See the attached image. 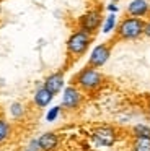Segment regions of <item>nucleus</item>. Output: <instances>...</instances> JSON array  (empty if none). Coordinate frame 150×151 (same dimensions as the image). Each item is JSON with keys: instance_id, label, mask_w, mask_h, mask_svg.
Instances as JSON below:
<instances>
[{"instance_id": "obj_1", "label": "nucleus", "mask_w": 150, "mask_h": 151, "mask_svg": "<svg viewBox=\"0 0 150 151\" xmlns=\"http://www.w3.org/2000/svg\"><path fill=\"white\" fill-rule=\"evenodd\" d=\"M104 83V76L103 73L98 68H93V67H85L82 68L77 75L72 80V85L77 86L82 93H93L96 89H100Z\"/></svg>"}, {"instance_id": "obj_2", "label": "nucleus", "mask_w": 150, "mask_h": 151, "mask_svg": "<svg viewBox=\"0 0 150 151\" xmlns=\"http://www.w3.org/2000/svg\"><path fill=\"white\" fill-rule=\"evenodd\" d=\"M145 23L142 18H134V17H126L119 21L116 26V36L114 41H134L143 36Z\"/></svg>"}, {"instance_id": "obj_3", "label": "nucleus", "mask_w": 150, "mask_h": 151, "mask_svg": "<svg viewBox=\"0 0 150 151\" xmlns=\"http://www.w3.org/2000/svg\"><path fill=\"white\" fill-rule=\"evenodd\" d=\"M91 41H93V36L82 29H75L74 33L68 36L67 39V54L72 59H80L85 52L88 50Z\"/></svg>"}, {"instance_id": "obj_4", "label": "nucleus", "mask_w": 150, "mask_h": 151, "mask_svg": "<svg viewBox=\"0 0 150 151\" xmlns=\"http://www.w3.org/2000/svg\"><path fill=\"white\" fill-rule=\"evenodd\" d=\"M103 23V13L100 8H91V10L85 12L80 18H78V29L85 31V33L93 36L96 29Z\"/></svg>"}, {"instance_id": "obj_5", "label": "nucleus", "mask_w": 150, "mask_h": 151, "mask_svg": "<svg viewBox=\"0 0 150 151\" xmlns=\"http://www.w3.org/2000/svg\"><path fill=\"white\" fill-rule=\"evenodd\" d=\"M82 102H83V93L74 85L65 86L62 93V107L67 111H75L82 106Z\"/></svg>"}, {"instance_id": "obj_6", "label": "nucleus", "mask_w": 150, "mask_h": 151, "mask_svg": "<svg viewBox=\"0 0 150 151\" xmlns=\"http://www.w3.org/2000/svg\"><path fill=\"white\" fill-rule=\"evenodd\" d=\"M111 57V42H101L91 50V55L88 59V67L101 68Z\"/></svg>"}, {"instance_id": "obj_7", "label": "nucleus", "mask_w": 150, "mask_h": 151, "mask_svg": "<svg viewBox=\"0 0 150 151\" xmlns=\"http://www.w3.org/2000/svg\"><path fill=\"white\" fill-rule=\"evenodd\" d=\"M91 138L93 141L98 145V146H113L117 140L116 130L109 125H103V127H98L93 130L91 133Z\"/></svg>"}, {"instance_id": "obj_8", "label": "nucleus", "mask_w": 150, "mask_h": 151, "mask_svg": "<svg viewBox=\"0 0 150 151\" xmlns=\"http://www.w3.org/2000/svg\"><path fill=\"white\" fill-rule=\"evenodd\" d=\"M127 17H134V18H145L150 15V4L147 0H132L126 8Z\"/></svg>"}, {"instance_id": "obj_9", "label": "nucleus", "mask_w": 150, "mask_h": 151, "mask_svg": "<svg viewBox=\"0 0 150 151\" xmlns=\"http://www.w3.org/2000/svg\"><path fill=\"white\" fill-rule=\"evenodd\" d=\"M64 85H65V81H64V73L62 72H54L51 75H47L44 83H42V86L54 96L59 94L64 89Z\"/></svg>"}, {"instance_id": "obj_10", "label": "nucleus", "mask_w": 150, "mask_h": 151, "mask_svg": "<svg viewBox=\"0 0 150 151\" xmlns=\"http://www.w3.org/2000/svg\"><path fill=\"white\" fill-rule=\"evenodd\" d=\"M39 141V150L41 151H55L59 146V137L54 132H46L38 138Z\"/></svg>"}, {"instance_id": "obj_11", "label": "nucleus", "mask_w": 150, "mask_h": 151, "mask_svg": "<svg viewBox=\"0 0 150 151\" xmlns=\"http://www.w3.org/2000/svg\"><path fill=\"white\" fill-rule=\"evenodd\" d=\"M52 99H54V94H51L44 86H39V88L34 91V96H33V102H34V106L39 107V109L49 106Z\"/></svg>"}, {"instance_id": "obj_12", "label": "nucleus", "mask_w": 150, "mask_h": 151, "mask_svg": "<svg viewBox=\"0 0 150 151\" xmlns=\"http://www.w3.org/2000/svg\"><path fill=\"white\" fill-rule=\"evenodd\" d=\"M130 151H150V138L134 137L130 143Z\"/></svg>"}, {"instance_id": "obj_13", "label": "nucleus", "mask_w": 150, "mask_h": 151, "mask_svg": "<svg viewBox=\"0 0 150 151\" xmlns=\"http://www.w3.org/2000/svg\"><path fill=\"white\" fill-rule=\"evenodd\" d=\"M12 135V125L5 119H0V143H5Z\"/></svg>"}, {"instance_id": "obj_14", "label": "nucleus", "mask_w": 150, "mask_h": 151, "mask_svg": "<svg viewBox=\"0 0 150 151\" xmlns=\"http://www.w3.org/2000/svg\"><path fill=\"white\" fill-rule=\"evenodd\" d=\"M25 112H26V109L21 102H13V104L10 106V115H12V119H15V120L21 119L23 115H25Z\"/></svg>"}, {"instance_id": "obj_15", "label": "nucleus", "mask_w": 150, "mask_h": 151, "mask_svg": "<svg viewBox=\"0 0 150 151\" xmlns=\"http://www.w3.org/2000/svg\"><path fill=\"white\" fill-rule=\"evenodd\" d=\"M114 28H116V15L109 13L106 18H104V23H103L101 31H103L104 34H109L111 31H114Z\"/></svg>"}, {"instance_id": "obj_16", "label": "nucleus", "mask_w": 150, "mask_h": 151, "mask_svg": "<svg viewBox=\"0 0 150 151\" xmlns=\"http://www.w3.org/2000/svg\"><path fill=\"white\" fill-rule=\"evenodd\" d=\"M132 133L134 137H145V138H150V127L145 124H137L135 127L132 128Z\"/></svg>"}, {"instance_id": "obj_17", "label": "nucleus", "mask_w": 150, "mask_h": 151, "mask_svg": "<svg viewBox=\"0 0 150 151\" xmlns=\"http://www.w3.org/2000/svg\"><path fill=\"white\" fill-rule=\"evenodd\" d=\"M60 106H55V107H52V109H49V112L46 114V120L47 122H54L55 119L60 115Z\"/></svg>"}, {"instance_id": "obj_18", "label": "nucleus", "mask_w": 150, "mask_h": 151, "mask_svg": "<svg viewBox=\"0 0 150 151\" xmlns=\"http://www.w3.org/2000/svg\"><path fill=\"white\" fill-rule=\"evenodd\" d=\"M28 148H29L31 151H41V150H39V141H38V138H33V140L29 141Z\"/></svg>"}, {"instance_id": "obj_19", "label": "nucleus", "mask_w": 150, "mask_h": 151, "mask_svg": "<svg viewBox=\"0 0 150 151\" xmlns=\"http://www.w3.org/2000/svg\"><path fill=\"white\" fill-rule=\"evenodd\" d=\"M108 12H111V13H114V15H116L117 13V10H119V7H117V5L116 4H114V2H111V4L109 5H108Z\"/></svg>"}, {"instance_id": "obj_20", "label": "nucleus", "mask_w": 150, "mask_h": 151, "mask_svg": "<svg viewBox=\"0 0 150 151\" xmlns=\"http://www.w3.org/2000/svg\"><path fill=\"white\" fill-rule=\"evenodd\" d=\"M143 36L150 37V21H147V23H145V29H143Z\"/></svg>"}, {"instance_id": "obj_21", "label": "nucleus", "mask_w": 150, "mask_h": 151, "mask_svg": "<svg viewBox=\"0 0 150 151\" xmlns=\"http://www.w3.org/2000/svg\"><path fill=\"white\" fill-rule=\"evenodd\" d=\"M20 151H31V150H29V148L26 146V148H21V150H20Z\"/></svg>"}, {"instance_id": "obj_22", "label": "nucleus", "mask_w": 150, "mask_h": 151, "mask_svg": "<svg viewBox=\"0 0 150 151\" xmlns=\"http://www.w3.org/2000/svg\"><path fill=\"white\" fill-rule=\"evenodd\" d=\"M147 111H149V115H150V102H149V109H147Z\"/></svg>"}, {"instance_id": "obj_23", "label": "nucleus", "mask_w": 150, "mask_h": 151, "mask_svg": "<svg viewBox=\"0 0 150 151\" xmlns=\"http://www.w3.org/2000/svg\"><path fill=\"white\" fill-rule=\"evenodd\" d=\"M0 4H2V2H0ZM0 13H2V5H0Z\"/></svg>"}, {"instance_id": "obj_24", "label": "nucleus", "mask_w": 150, "mask_h": 151, "mask_svg": "<svg viewBox=\"0 0 150 151\" xmlns=\"http://www.w3.org/2000/svg\"><path fill=\"white\" fill-rule=\"evenodd\" d=\"M113 2H114V4H116V2H119V0H113Z\"/></svg>"}, {"instance_id": "obj_25", "label": "nucleus", "mask_w": 150, "mask_h": 151, "mask_svg": "<svg viewBox=\"0 0 150 151\" xmlns=\"http://www.w3.org/2000/svg\"><path fill=\"white\" fill-rule=\"evenodd\" d=\"M0 2H3V0H0Z\"/></svg>"}, {"instance_id": "obj_26", "label": "nucleus", "mask_w": 150, "mask_h": 151, "mask_svg": "<svg viewBox=\"0 0 150 151\" xmlns=\"http://www.w3.org/2000/svg\"><path fill=\"white\" fill-rule=\"evenodd\" d=\"M149 2H150V0H149Z\"/></svg>"}]
</instances>
